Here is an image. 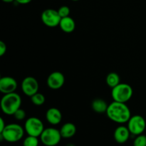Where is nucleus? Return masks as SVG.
I'll return each mask as SVG.
<instances>
[{"label": "nucleus", "instance_id": "aec40b11", "mask_svg": "<svg viewBox=\"0 0 146 146\" xmlns=\"http://www.w3.org/2000/svg\"><path fill=\"white\" fill-rule=\"evenodd\" d=\"M133 146H146V135L143 134L137 135L134 139Z\"/></svg>", "mask_w": 146, "mask_h": 146}, {"label": "nucleus", "instance_id": "2eb2a0df", "mask_svg": "<svg viewBox=\"0 0 146 146\" xmlns=\"http://www.w3.org/2000/svg\"><path fill=\"white\" fill-rule=\"evenodd\" d=\"M60 133L63 138H71L76 133V127L73 123H66L61 126Z\"/></svg>", "mask_w": 146, "mask_h": 146}, {"label": "nucleus", "instance_id": "f3484780", "mask_svg": "<svg viewBox=\"0 0 146 146\" xmlns=\"http://www.w3.org/2000/svg\"><path fill=\"white\" fill-rule=\"evenodd\" d=\"M106 82L110 88H113L121 83V78L117 73L111 72L107 75Z\"/></svg>", "mask_w": 146, "mask_h": 146}, {"label": "nucleus", "instance_id": "a878e982", "mask_svg": "<svg viewBox=\"0 0 146 146\" xmlns=\"http://www.w3.org/2000/svg\"><path fill=\"white\" fill-rule=\"evenodd\" d=\"M2 1L5 3H11L14 1H15V0H2Z\"/></svg>", "mask_w": 146, "mask_h": 146}, {"label": "nucleus", "instance_id": "7ed1b4c3", "mask_svg": "<svg viewBox=\"0 0 146 146\" xmlns=\"http://www.w3.org/2000/svg\"><path fill=\"white\" fill-rule=\"evenodd\" d=\"M25 133L24 128L17 123L7 124L4 129L0 133L1 140L8 143L19 142L23 138Z\"/></svg>", "mask_w": 146, "mask_h": 146}, {"label": "nucleus", "instance_id": "39448f33", "mask_svg": "<svg viewBox=\"0 0 146 146\" xmlns=\"http://www.w3.org/2000/svg\"><path fill=\"white\" fill-rule=\"evenodd\" d=\"M62 136L60 130L55 128H46L40 135L41 143L45 146H56L61 141Z\"/></svg>", "mask_w": 146, "mask_h": 146}, {"label": "nucleus", "instance_id": "f257e3e1", "mask_svg": "<svg viewBox=\"0 0 146 146\" xmlns=\"http://www.w3.org/2000/svg\"><path fill=\"white\" fill-rule=\"evenodd\" d=\"M106 113L111 121L120 124L128 123L131 117V110L126 104L114 101L108 105Z\"/></svg>", "mask_w": 146, "mask_h": 146}, {"label": "nucleus", "instance_id": "423d86ee", "mask_svg": "<svg viewBox=\"0 0 146 146\" xmlns=\"http://www.w3.org/2000/svg\"><path fill=\"white\" fill-rule=\"evenodd\" d=\"M24 130L28 135L40 137L44 128L42 121L36 117H30L27 118L24 123Z\"/></svg>", "mask_w": 146, "mask_h": 146}, {"label": "nucleus", "instance_id": "ddd939ff", "mask_svg": "<svg viewBox=\"0 0 146 146\" xmlns=\"http://www.w3.org/2000/svg\"><path fill=\"white\" fill-rule=\"evenodd\" d=\"M46 119L51 125H56L61 122L62 113L59 109L52 107L47 110L46 113Z\"/></svg>", "mask_w": 146, "mask_h": 146}, {"label": "nucleus", "instance_id": "b1692460", "mask_svg": "<svg viewBox=\"0 0 146 146\" xmlns=\"http://www.w3.org/2000/svg\"><path fill=\"white\" fill-rule=\"evenodd\" d=\"M6 125H6V123H5V122H4L3 118H0V133H1V131L4 129V128L6 127Z\"/></svg>", "mask_w": 146, "mask_h": 146}, {"label": "nucleus", "instance_id": "0eeeda50", "mask_svg": "<svg viewBox=\"0 0 146 146\" xmlns=\"http://www.w3.org/2000/svg\"><path fill=\"white\" fill-rule=\"evenodd\" d=\"M128 130L132 135H139L143 134L146 128L145 118L140 115H135L131 117L127 125Z\"/></svg>", "mask_w": 146, "mask_h": 146}, {"label": "nucleus", "instance_id": "f03ea898", "mask_svg": "<svg viewBox=\"0 0 146 146\" xmlns=\"http://www.w3.org/2000/svg\"><path fill=\"white\" fill-rule=\"evenodd\" d=\"M21 98L16 92L4 94L1 99V108L2 112L7 115H13L21 108Z\"/></svg>", "mask_w": 146, "mask_h": 146}, {"label": "nucleus", "instance_id": "f8f14e48", "mask_svg": "<svg viewBox=\"0 0 146 146\" xmlns=\"http://www.w3.org/2000/svg\"><path fill=\"white\" fill-rule=\"evenodd\" d=\"M131 134L128 127L125 125H120L117 127L114 131L113 137L116 143L119 144H123L128 141Z\"/></svg>", "mask_w": 146, "mask_h": 146}, {"label": "nucleus", "instance_id": "393cba45", "mask_svg": "<svg viewBox=\"0 0 146 146\" xmlns=\"http://www.w3.org/2000/svg\"><path fill=\"white\" fill-rule=\"evenodd\" d=\"M18 4H27L31 2L32 0H15Z\"/></svg>", "mask_w": 146, "mask_h": 146}, {"label": "nucleus", "instance_id": "a211bd4d", "mask_svg": "<svg viewBox=\"0 0 146 146\" xmlns=\"http://www.w3.org/2000/svg\"><path fill=\"white\" fill-rule=\"evenodd\" d=\"M31 101L33 104L37 106H40L45 103L46 98L44 94L38 92L31 97Z\"/></svg>", "mask_w": 146, "mask_h": 146}, {"label": "nucleus", "instance_id": "bb28decb", "mask_svg": "<svg viewBox=\"0 0 146 146\" xmlns=\"http://www.w3.org/2000/svg\"><path fill=\"white\" fill-rule=\"evenodd\" d=\"M71 1H79V0H71Z\"/></svg>", "mask_w": 146, "mask_h": 146}, {"label": "nucleus", "instance_id": "dca6fc26", "mask_svg": "<svg viewBox=\"0 0 146 146\" xmlns=\"http://www.w3.org/2000/svg\"><path fill=\"white\" fill-rule=\"evenodd\" d=\"M108 105L105 100L102 98H96L91 103V108L97 113H106L108 109Z\"/></svg>", "mask_w": 146, "mask_h": 146}, {"label": "nucleus", "instance_id": "6ab92c4d", "mask_svg": "<svg viewBox=\"0 0 146 146\" xmlns=\"http://www.w3.org/2000/svg\"><path fill=\"white\" fill-rule=\"evenodd\" d=\"M39 141L38 137L28 135L23 141V146H38Z\"/></svg>", "mask_w": 146, "mask_h": 146}, {"label": "nucleus", "instance_id": "6e6552de", "mask_svg": "<svg viewBox=\"0 0 146 146\" xmlns=\"http://www.w3.org/2000/svg\"><path fill=\"white\" fill-rule=\"evenodd\" d=\"M41 19L44 25L51 28H54L57 26H59L61 17L58 14V10L46 9L41 14Z\"/></svg>", "mask_w": 146, "mask_h": 146}, {"label": "nucleus", "instance_id": "5701e85b", "mask_svg": "<svg viewBox=\"0 0 146 146\" xmlns=\"http://www.w3.org/2000/svg\"><path fill=\"white\" fill-rule=\"evenodd\" d=\"M7 50V44L4 41H0V56H3L6 54Z\"/></svg>", "mask_w": 146, "mask_h": 146}, {"label": "nucleus", "instance_id": "1a4fd4ad", "mask_svg": "<svg viewBox=\"0 0 146 146\" xmlns=\"http://www.w3.org/2000/svg\"><path fill=\"white\" fill-rule=\"evenodd\" d=\"M21 88L22 92L27 96L31 98L32 96L38 93L39 85L36 78L33 76H27L23 79L21 84Z\"/></svg>", "mask_w": 146, "mask_h": 146}, {"label": "nucleus", "instance_id": "4be33fe9", "mask_svg": "<svg viewBox=\"0 0 146 146\" xmlns=\"http://www.w3.org/2000/svg\"><path fill=\"white\" fill-rule=\"evenodd\" d=\"M14 118L17 121H23L24 119H25L26 118V112L24 110L21 109V108L17 110L15 113H14Z\"/></svg>", "mask_w": 146, "mask_h": 146}, {"label": "nucleus", "instance_id": "4468645a", "mask_svg": "<svg viewBox=\"0 0 146 146\" xmlns=\"http://www.w3.org/2000/svg\"><path fill=\"white\" fill-rule=\"evenodd\" d=\"M59 27L64 32L69 34L72 33L76 29V22L70 17L61 18V21L59 23Z\"/></svg>", "mask_w": 146, "mask_h": 146}, {"label": "nucleus", "instance_id": "9b49d317", "mask_svg": "<svg viewBox=\"0 0 146 146\" xmlns=\"http://www.w3.org/2000/svg\"><path fill=\"white\" fill-rule=\"evenodd\" d=\"M17 87V81L13 77L3 76L0 78V91L3 94L15 92Z\"/></svg>", "mask_w": 146, "mask_h": 146}, {"label": "nucleus", "instance_id": "9d476101", "mask_svg": "<svg viewBox=\"0 0 146 146\" xmlns=\"http://www.w3.org/2000/svg\"><path fill=\"white\" fill-rule=\"evenodd\" d=\"M46 83L48 88L53 90H58L64 85L65 77L60 71H54L49 74L47 78Z\"/></svg>", "mask_w": 146, "mask_h": 146}, {"label": "nucleus", "instance_id": "412c9836", "mask_svg": "<svg viewBox=\"0 0 146 146\" xmlns=\"http://www.w3.org/2000/svg\"><path fill=\"white\" fill-rule=\"evenodd\" d=\"M58 12L61 18H64V17H69L71 10L68 6H61L58 9Z\"/></svg>", "mask_w": 146, "mask_h": 146}, {"label": "nucleus", "instance_id": "20e7f679", "mask_svg": "<svg viewBox=\"0 0 146 146\" xmlns=\"http://www.w3.org/2000/svg\"><path fill=\"white\" fill-rule=\"evenodd\" d=\"M133 94V90L131 86L124 83H120L111 91V97L114 101L125 104L131 99Z\"/></svg>", "mask_w": 146, "mask_h": 146}]
</instances>
